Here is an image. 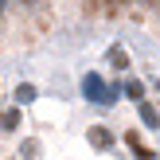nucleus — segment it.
<instances>
[{
    "label": "nucleus",
    "instance_id": "nucleus-1",
    "mask_svg": "<svg viewBox=\"0 0 160 160\" xmlns=\"http://www.w3.org/2000/svg\"><path fill=\"white\" fill-rule=\"evenodd\" d=\"M117 94H121V86H106V78L102 74H82V98L94 102V106H109V102H117Z\"/></svg>",
    "mask_w": 160,
    "mask_h": 160
},
{
    "label": "nucleus",
    "instance_id": "nucleus-2",
    "mask_svg": "<svg viewBox=\"0 0 160 160\" xmlns=\"http://www.w3.org/2000/svg\"><path fill=\"white\" fill-rule=\"evenodd\" d=\"M86 137H90V145H94V148H109V145H113V133H109V129H102V125H94Z\"/></svg>",
    "mask_w": 160,
    "mask_h": 160
},
{
    "label": "nucleus",
    "instance_id": "nucleus-3",
    "mask_svg": "<svg viewBox=\"0 0 160 160\" xmlns=\"http://www.w3.org/2000/svg\"><path fill=\"white\" fill-rule=\"evenodd\" d=\"M35 98H39V90L31 82H20V86H16V106H31Z\"/></svg>",
    "mask_w": 160,
    "mask_h": 160
},
{
    "label": "nucleus",
    "instance_id": "nucleus-4",
    "mask_svg": "<svg viewBox=\"0 0 160 160\" xmlns=\"http://www.w3.org/2000/svg\"><path fill=\"white\" fill-rule=\"evenodd\" d=\"M121 94H125V98H133V102L141 106V102H145V82H137V78H129V82L121 86Z\"/></svg>",
    "mask_w": 160,
    "mask_h": 160
},
{
    "label": "nucleus",
    "instance_id": "nucleus-5",
    "mask_svg": "<svg viewBox=\"0 0 160 160\" xmlns=\"http://www.w3.org/2000/svg\"><path fill=\"white\" fill-rule=\"evenodd\" d=\"M125 141H129V148H133V152H137V160H152V156H156L152 148H145V145H141V137H137V133H129V137H125Z\"/></svg>",
    "mask_w": 160,
    "mask_h": 160
},
{
    "label": "nucleus",
    "instance_id": "nucleus-6",
    "mask_svg": "<svg viewBox=\"0 0 160 160\" xmlns=\"http://www.w3.org/2000/svg\"><path fill=\"white\" fill-rule=\"evenodd\" d=\"M137 109H141V121H145V125H148V129H156V125H160V113H156V109H152V106H148V102H141V106H137Z\"/></svg>",
    "mask_w": 160,
    "mask_h": 160
},
{
    "label": "nucleus",
    "instance_id": "nucleus-7",
    "mask_svg": "<svg viewBox=\"0 0 160 160\" xmlns=\"http://www.w3.org/2000/svg\"><path fill=\"white\" fill-rule=\"evenodd\" d=\"M109 62H113L117 70H125V67H129V55H125L121 47H109Z\"/></svg>",
    "mask_w": 160,
    "mask_h": 160
},
{
    "label": "nucleus",
    "instance_id": "nucleus-8",
    "mask_svg": "<svg viewBox=\"0 0 160 160\" xmlns=\"http://www.w3.org/2000/svg\"><path fill=\"white\" fill-rule=\"evenodd\" d=\"M16 125H20V109H8L4 113V129H16Z\"/></svg>",
    "mask_w": 160,
    "mask_h": 160
},
{
    "label": "nucleus",
    "instance_id": "nucleus-9",
    "mask_svg": "<svg viewBox=\"0 0 160 160\" xmlns=\"http://www.w3.org/2000/svg\"><path fill=\"white\" fill-rule=\"evenodd\" d=\"M4 4H8V0H0V8H4Z\"/></svg>",
    "mask_w": 160,
    "mask_h": 160
}]
</instances>
